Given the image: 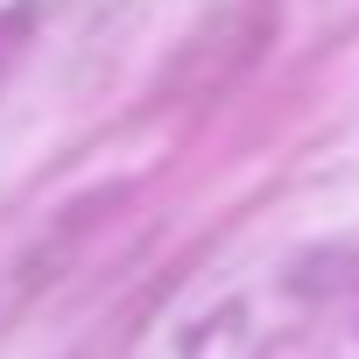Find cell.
Returning a JSON list of instances; mask_svg holds the SVG:
<instances>
[{
    "label": "cell",
    "mask_w": 359,
    "mask_h": 359,
    "mask_svg": "<svg viewBox=\"0 0 359 359\" xmlns=\"http://www.w3.org/2000/svg\"><path fill=\"white\" fill-rule=\"evenodd\" d=\"M113 198H120V191H92V198H78V205H71V212H64L43 240L15 261V296H36L43 282H57V275H64V254L85 240V226H92L99 212H113Z\"/></svg>",
    "instance_id": "cell-1"
},
{
    "label": "cell",
    "mask_w": 359,
    "mask_h": 359,
    "mask_svg": "<svg viewBox=\"0 0 359 359\" xmlns=\"http://www.w3.org/2000/svg\"><path fill=\"white\" fill-rule=\"evenodd\" d=\"M289 289L296 296H317V303H331V296H352L359 303V254L352 247H310V254H296Z\"/></svg>",
    "instance_id": "cell-2"
},
{
    "label": "cell",
    "mask_w": 359,
    "mask_h": 359,
    "mask_svg": "<svg viewBox=\"0 0 359 359\" xmlns=\"http://www.w3.org/2000/svg\"><path fill=\"white\" fill-rule=\"evenodd\" d=\"M176 359H254V317H247V303L212 310V317L184 338V352H176Z\"/></svg>",
    "instance_id": "cell-3"
}]
</instances>
